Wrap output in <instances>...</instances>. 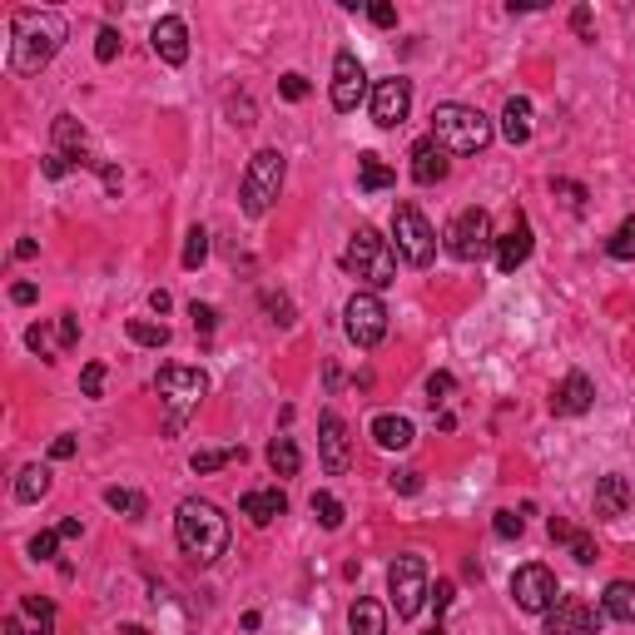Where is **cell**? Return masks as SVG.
<instances>
[{
  "label": "cell",
  "mask_w": 635,
  "mask_h": 635,
  "mask_svg": "<svg viewBox=\"0 0 635 635\" xmlns=\"http://www.w3.org/2000/svg\"><path fill=\"white\" fill-rule=\"evenodd\" d=\"M60 45H65V15H55V10H15L10 15V70L15 75H40Z\"/></svg>",
  "instance_id": "6da1fadb"
},
{
  "label": "cell",
  "mask_w": 635,
  "mask_h": 635,
  "mask_svg": "<svg viewBox=\"0 0 635 635\" xmlns=\"http://www.w3.org/2000/svg\"><path fill=\"white\" fill-rule=\"evenodd\" d=\"M174 541L194 566H214L229 551V516L214 502L189 497V502H179V516H174Z\"/></svg>",
  "instance_id": "7a4b0ae2"
},
{
  "label": "cell",
  "mask_w": 635,
  "mask_h": 635,
  "mask_svg": "<svg viewBox=\"0 0 635 635\" xmlns=\"http://www.w3.org/2000/svg\"><path fill=\"white\" fill-rule=\"evenodd\" d=\"M432 139H437L447 154H482V149L492 144V120H487L482 110H472V105L447 100V105L432 110Z\"/></svg>",
  "instance_id": "3957f363"
},
{
  "label": "cell",
  "mask_w": 635,
  "mask_h": 635,
  "mask_svg": "<svg viewBox=\"0 0 635 635\" xmlns=\"http://www.w3.org/2000/svg\"><path fill=\"white\" fill-rule=\"evenodd\" d=\"M343 268H348L353 278H363L368 288H392V283H397V249L382 239L378 229H358V234L348 239Z\"/></svg>",
  "instance_id": "277c9868"
},
{
  "label": "cell",
  "mask_w": 635,
  "mask_h": 635,
  "mask_svg": "<svg viewBox=\"0 0 635 635\" xmlns=\"http://www.w3.org/2000/svg\"><path fill=\"white\" fill-rule=\"evenodd\" d=\"M283 179H288V159L278 149H258L244 169V184H239V199H244V214L258 219L273 209V199L283 194Z\"/></svg>",
  "instance_id": "5b68a950"
},
{
  "label": "cell",
  "mask_w": 635,
  "mask_h": 635,
  "mask_svg": "<svg viewBox=\"0 0 635 635\" xmlns=\"http://www.w3.org/2000/svg\"><path fill=\"white\" fill-rule=\"evenodd\" d=\"M392 239H397V258L407 268H427L437 258V234H432V224L422 219L417 204H397L392 209Z\"/></svg>",
  "instance_id": "8992f818"
},
{
  "label": "cell",
  "mask_w": 635,
  "mask_h": 635,
  "mask_svg": "<svg viewBox=\"0 0 635 635\" xmlns=\"http://www.w3.org/2000/svg\"><path fill=\"white\" fill-rule=\"evenodd\" d=\"M387 596H392V606H397V621H412L417 611H422V601L432 596V586H427V561L422 556H397L392 566H387Z\"/></svg>",
  "instance_id": "52a82bcc"
},
{
  "label": "cell",
  "mask_w": 635,
  "mask_h": 635,
  "mask_svg": "<svg viewBox=\"0 0 635 635\" xmlns=\"http://www.w3.org/2000/svg\"><path fill=\"white\" fill-rule=\"evenodd\" d=\"M447 249H452V258H462V263H482V258L497 249L492 214L487 209H462L452 219V229H447Z\"/></svg>",
  "instance_id": "ba28073f"
},
{
  "label": "cell",
  "mask_w": 635,
  "mask_h": 635,
  "mask_svg": "<svg viewBox=\"0 0 635 635\" xmlns=\"http://www.w3.org/2000/svg\"><path fill=\"white\" fill-rule=\"evenodd\" d=\"M343 328H348V338H353L358 348H378L382 338H387V308H382V298L373 288H358V293L348 298Z\"/></svg>",
  "instance_id": "9c48e42d"
},
{
  "label": "cell",
  "mask_w": 635,
  "mask_h": 635,
  "mask_svg": "<svg viewBox=\"0 0 635 635\" xmlns=\"http://www.w3.org/2000/svg\"><path fill=\"white\" fill-rule=\"evenodd\" d=\"M154 387H159V397L174 407L169 427H179V422H184V412H189V407H199V397L209 392V378H204L199 368H179V363H169V368H159Z\"/></svg>",
  "instance_id": "30bf717a"
},
{
  "label": "cell",
  "mask_w": 635,
  "mask_h": 635,
  "mask_svg": "<svg viewBox=\"0 0 635 635\" xmlns=\"http://www.w3.org/2000/svg\"><path fill=\"white\" fill-rule=\"evenodd\" d=\"M511 601L521 606V611H531V616H546L556 601H561V591H556V576H551V566H541V561H531V566H521L516 576H511Z\"/></svg>",
  "instance_id": "8fae6325"
},
{
  "label": "cell",
  "mask_w": 635,
  "mask_h": 635,
  "mask_svg": "<svg viewBox=\"0 0 635 635\" xmlns=\"http://www.w3.org/2000/svg\"><path fill=\"white\" fill-rule=\"evenodd\" d=\"M606 611H596L591 601L581 596H561L551 611H546V635H601Z\"/></svg>",
  "instance_id": "7c38bea8"
},
{
  "label": "cell",
  "mask_w": 635,
  "mask_h": 635,
  "mask_svg": "<svg viewBox=\"0 0 635 635\" xmlns=\"http://www.w3.org/2000/svg\"><path fill=\"white\" fill-rule=\"evenodd\" d=\"M363 95H368V70H363V60H358L353 50H338V55H333V110L353 115V110L363 105Z\"/></svg>",
  "instance_id": "4fadbf2b"
},
{
  "label": "cell",
  "mask_w": 635,
  "mask_h": 635,
  "mask_svg": "<svg viewBox=\"0 0 635 635\" xmlns=\"http://www.w3.org/2000/svg\"><path fill=\"white\" fill-rule=\"evenodd\" d=\"M407 115H412V80H402V75L378 80V85H373V125L397 129Z\"/></svg>",
  "instance_id": "5bb4252c"
},
{
  "label": "cell",
  "mask_w": 635,
  "mask_h": 635,
  "mask_svg": "<svg viewBox=\"0 0 635 635\" xmlns=\"http://www.w3.org/2000/svg\"><path fill=\"white\" fill-rule=\"evenodd\" d=\"M318 452H323V472L343 477L353 467V442H348V422L338 412H323L318 417Z\"/></svg>",
  "instance_id": "9a60e30c"
},
{
  "label": "cell",
  "mask_w": 635,
  "mask_h": 635,
  "mask_svg": "<svg viewBox=\"0 0 635 635\" xmlns=\"http://www.w3.org/2000/svg\"><path fill=\"white\" fill-rule=\"evenodd\" d=\"M149 40H154V55L164 65H184L189 60V25L179 15H159L154 30H149Z\"/></svg>",
  "instance_id": "2e32d148"
},
{
  "label": "cell",
  "mask_w": 635,
  "mask_h": 635,
  "mask_svg": "<svg viewBox=\"0 0 635 635\" xmlns=\"http://www.w3.org/2000/svg\"><path fill=\"white\" fill-rule=\"evenodd\" d=\"M591 402H596V387H591L586 373H566L556 382V392H551V412L556 417H581V412H591Z\"/></svg>",
  "instance_id": "e0dca14e"
},
{
  "label": "cell",
  "mask_w": 635,
  "mask_h": 635,
  "mask_svg": "<svg viewBox=\"0 0 635 635\" xmlns=\"http://www.w3.org/2000/svg\"><path fill=\"white\" fill-rule=\"evenodd\" d=\"M526 258H531V224H526V214H511V229L497 239V268L516 273Z\"/></svg>",
  "instance_id": "ac0fdd59"
},
{
  "label": "cell",
  "mask_w": 635,
  "mask_h": 635,
  "mask_svg": "<svg viewBox=\"0 0 635 635\" xmlns=\"http://www.w3.org/2000/svg\"><path fill=\"white\" fill-rule=\"evenodd\" d=\"M5 635H55V611L40 596H25V606L5 621Z\"/></svg>",
  "instance_id": "d6986e66"
},
{
  "label": "cell",
  "mask_w": 635,
  "mask_h": 635,
  "mask_svg": "<svg viewBox=\"0 0 635 635\" xmlns=\"http://www.w3.org/2000/svg\"><path fill=\"white\" fill-rule=\"evenodd\" d=\"M447 169H452V164H447V149H442L437 139H417V144H412V179H417V184H442Z\"/></svg>",
  "instance_id": "ffe728a7"
},
{
  "label": "cell",
  "mask_w": 635,
  "mask_h": 635,
  "mask_svg": "<svg viewBox=\"0 0 635 635\" xmlns=\"http://www.w3.org/2000/svg\"><path fill=\"white\" fill-rule=\"evenodd\" d=\"M626 507H631V482L621 472L601 477L596 482V521H616V516H626Z\"/></svg>",
  "instance_id": "44dd1931"
},
{
  "label": "cell",
  "mask_w": 635,
  "mask_h": 635,
  "mask_svg": "<svg viewBox=\"0 0 635 635\" xmlns=\"http://www.w3.org/2000/svg\"><path fill=\"white\" fill-rule=\"evenodd\" d=\"M373 442H378L382 452H407V447L417 442V432H412V422H407V417H397V412H378V417H373Z\"/></svg>",
  "instance_id": "7402d4cb"
},
{
  "label": "cell",
  "mask_w": 635,
  "mask_h": 635,
  "mask_svg": "<svg viewBox=\"0 0 635 635\" xmlns=\"http://www.w3.org/2000/svg\"><path fill=\"white\" fill-rule=\"evenodd\" d=\"M55 149H60L65 159H75V169L90 164V154H85V129H80L75 115H55Z\"/></svg>",
  "instance_id": "603a6c76"
},
{
  "label": "cell",
  "mask_w": 635,
  "mask_h": 635,
  "mask_svg": "<svg viewBox=\"0 0 635 635\" xmlns=\"http://www.w3.org/2000/svg\"><path fill=\"white\" fill-rule=\"evenodd\" d=\"M239 507H244V516H249L254 526H268L273 516H283V511H288V497H283L278 487H268V492H244V502H239Z\"/></svg>",
  "instance_id": "cb8c5ba5"
},
{
  "label": "cell",
  "mask_w": 635,
  "mask_h": 635,
  "mask_svg": "<svg viewBox=\"0 0 635 635\" xmlns=\"http://www.w3.org/2000/svg\"><path fill=\"white\" fill-rule=\"evenodd\" d=\"M502 139L507 144H526L531 139V100L511 95L507 105H502Z\"/></svg>",
  "instance_id": "d4e9b609"
},
{
  "label": "cell",
  "mask_w": 635,
  "mask_h": 635,
  "mask_svg": "<svg viewBox=\"0 0 635 635\" xmlns=\"http://www.w3.org/2000/svg\"><path fill=\"white\" fill-rule=\"evenodd\" d=\"M601 611H606L611 621L635 626V581H611V586H606V596H601Z\"/></svg>",
  "instance_id": "484cf974"
},
{
  "label": "cell",
  "mask_w": 635,
  "mask_h": 635,
  "mask_svg": "<svg viewBox=\"0 0 635 635\" xmlns=\"http://www.w3.org/2000/svg\"><path fill=\"white\" fill-rule=\"evenodd\" d=\"M348 631L353 635H387V611L378 601H353L348 606Z\"/></svg>",
  "instance_id": "4316f807"
},
{
  "label": "cell",
  "mask_w": 635,
  "mask_h": 635,
  "mask_svg": "<svg viewBox=\"0 0 635 635\" xmlns=\"http://www.w3.org/2000/svg\"><path fill=\"white\" fill-rule=\"evenodd\" d=\"M358 184H363L368 194H382V189L397 184V174H392V164H382L378 154H358Z\"/></svg>",
  "instance_id": "83f0119b"
},
{
  "label": "cell",
  "mask_w": 635,
  "mask_h": 635,
  "mask_svg": "<svg viewBox=\"0 0 635 635\" xmlns=\"http://www.w3.org/2000/svg\"><path fill=\"white\" fill-rule=\"evenodd\" d=\"M268 467H273V477H298V467H303L298 442L293 437H273L268 442Z\"/></svg>",
  "instance_id": "f1b7e54d"
},
{
  "label": "cell",
  "mask_w": 635,
  "mask_h": 635,
  "mask_svg": "<svg viewBox=\"0 0 635 635\" xmlns=\"http://www.w3.org/2000/svg\"><path fill=\"white\" fill-rule=\"evenodd\" d=\"M45 492H50V467H40V462L20 467V477H15V502H40Z\"/></svg>",
  "instance_id": "f546056e"
},
{
  "label": "cell",
  "mask_w": 635,
  "mask_h": 635,
  "mask_svg": "<svg viewBox=\"0 0 635 635\" xmlns=\"http://www.w3.org/2000/svg\"><path fill=\"white\" fill-rule=\"evenodd\" d=\"M308 507H313V516H318V526H323V531H338V526H343V516H348L343 502H338L333 492H313V497H308Z\"/></svg>",
  "instance_id": "4dcf8cb0"
},
{
  "label": "cell",
  "mask_w": 635,
  "mask_h": 635,
  "mask_svg": "<svg viewBox=\"0 0 635 635\" xmlns=\"http://www.w3.org/2000/svg\"><path fill=\"white\" fill-rule=\"evenodd\" d=\"M229 462H244V447H214V452H194V472L199 477H209V472H219V467H229Z\"/></svg>",
  "instance_id": "1f68e13d"
},
{
  "label": "cell",
  "mask_w": 635,
  "mask_h": 635,
  "mask_svg": "<svg viewBox=\"0 0 635 635\" xmlns=\"http://www.w3.org/2000/svg\"><path fill=\"white\" fill-rule=\"evenodd\" d=\"M125 328H129V338H134L139 348H169V328H164V323H149V318H129Z\"/></svg>",
  "instance_id": "d6a6232c"
},
{
  "label": "cell",
  "mask_w": 635,
  "mask_h": 635,
  "mask_svg": "<svg viewBox=\"0 0 635 635\" xmlns=\"http://www.w3.org/2000/svg\"><path fill=\"white\" fill-rule=\"evenodd\" d=\"M25 343H30V353H40L45 363H55V358L65 353V348H60V333H55V328H45V323H35V328L25 333Z\"/></svg>",
  "instance_id": "836d02e7"
},
{
  "label": "cell",
  "mask_w": 635,
  "mask_h": 635,
  "mask_svg": "<svg viewBox=\"0 0 635 635\" xmlns=\"http://www.w3.org/2000/svg\"><path fill=\"white\" fill-rule=\"evenodd\" d=\"M105 507H110V511H125V516H144V511H149V502H144L139 492H125V487H110V492H105Z\"/></svg>",
  "instance_id": "e575fe53"
},
{
  "label": "cell",
  "mask_w": 635,
  "mask_h": 635,
  "mask_svg": "<svg viewBox=\"0 0 635 635\" xmlns=\"http://www.w3.org/2000/svg\"><path fill=\"white\" fill-rule=\"evenodd\" d=\"M606 249H611V258H621V263H635V219H626V224L611 234Z\"/></svg>",
  "instance_id": "d590c367"
},
{
  "label": "cell",
  "mask_w": 635,
  "mask_h": 635,
  "mask_svg": "<svg viewBox=\"0 0 635 635\" xmlns=\"http://www.w3.org/2000/svg\"><path fill=\"white\" fill-rule=\"evenodd\" d=\"M204 258H209V234L194 224V229H189V239H184V268H199Z\"/></svg>",
  "instance_id": "8d00e7d4"
},
{
  "label": "cell",
  "mask_w": 635,
  "mask_h": 635,
  "mask_svg": "<svg viewBox=\"0 0 635 635\" xmlns=\"http://www.w3.org/2000/svg\"><path fill=\"white\" fill-rule=\"evenodd\" d=\"M566 551H571L581 566H591V561H596V541H591L586 531H576V526H571V536H566Z\"/></svg>",
  "instance_id": "74e56055"
},
{
  "label": "cell",
  "mask_w": 635,
  "mask_h": 635,
  "mask_svg": "<svg viewBox=\"0 0 635 635\" xmlns=\"http://www.w3.org/2000/svg\"><path fill=\"white\" fill-rule=\"evenodd\" d=\"M115 55H120V30H115V25H105V30H100V40H95V60H100V65H110Z\"/></svg>",
  "instance_id": "f35d334b"
},
{
  "label": "cell",
  "mask_w": 635,
  "mask_h": 635,
  "mask_svg": "<svg viewBox=\"0 0 635 635\" xmlns=\"http://www.w3.org/2000/svg\"><path fill=\"white\" fill-rule=\"evenodd\" d=\"M55 333H60V348L70 353V348L80 343V318H75V313H60V318H55Z\"/></svg>",
  "instance_id": "ab89813d"
},
{
  "label": "cell",
  "mask_w": 635,
  "mask_h": 635,
  "mask_svg": "<svg viewBox=\"0 0 635 635\" xmlns=\"http://www.w3.org/2000/svg\"><path fill=\"white\" fill-rule=\"evenodd\" d=\"M60 541H65L60 531H40V536H30V556H35V561H50Z\"/></svg>",
  "instance_id": "60d3db41"
},
{
  "label": "cell",
  "mask_w": 635,
  "mask_h": 635,
  "mask_svg": "<svg viewBox=\"0 0 635 635\" xmlns=\"http://www.w3.org/2000/svg\"><path fill=\"white\" fill-rule=\"evenodd\" d=\"M80 392H85V397H100V392H105V363H85V373H80Z\"/></svg>",
  "instance_id": "b9f144b4"
},
{
  "label": "cell",
  "mask_w": 635,
  "mask_h": 635,
  "mask_svg": "<svg viewBox=\"0 0 635 635\" xmlns=\"http://www.w3.org/2000/svg\"><path fill=\"white\" fill-rule=\"evenodd\" d=\"M452 387H457L452 373H432V378H427V402H432V407H437V402H447V397H452Z\"/></svg>",
  "instance_id": "7bdbcfd3"
},
{
  "label": "cell",
  "mask_w": 635,
  "mask_h": 635,
  "mask_svg": "<svg viewBox=\"0 0 635 635\" xmlns=\"http://www.w3.org/2000/svg\"><path fill=\"white\" fill-rule=\"evenodd\" d=\"M278 95L298 105V100H308V80H303V75L293 70V75H283V80H278Z\"/></svg>",
  "instance_id": "ee69618b"
},
{
  "label": "cell",
  "mask_w": 635,
  "mask_h": 635,
  "mask_svg": "<svg viewBox=\"0 0 635 635\" xmlns=\"http://www.w3.org/2000/svg\"><path fill=\"white\" fill-rule=\"evenodd\" d=\"M189 318H194V328H199L204 338H209V333L219 328V313H214L209 303H189Z\"/></svg>",
  "instance_id": "f6af8a7d"
},
{
  "label": "cell",
  "mask_w": 635,
  "mask_h": 635,
  "mask_svg": "<svg viewBox=\"0 0 635 635\" xmlns=\"http://www.w3.org/2000/svg\"><path fill=\"white\" fill-rule=\"evenodd\" d=\"M492 531H497L502 541H511V536H521V531H526V521H521L516 511H497V521H492Z\"/></svg>",
  "instance_id": "bcb514c9"
},
{
  "label": "cell",
  "mask_w": 635,
  "mask_h": 635,
  "mask_svg": "<svg viewBox=\"0 0 635 635\" xmlns=\"http://www.w3.org/2000/svg\"><path fill=\"white\" fill-rule=\"evenodd\" d=\"M263 308H268V313H273V323H283V328H288V323H293V303H288V298H283V293H278V298H273V293H263Z\"/></svg>",
  "instance_id": "7dc6e473"
},
{
  "label": "cell",
  "mask_w": 635,
  "mask_h": 635,
  "mask_svg": "<svg viewBox=\"0 0 635 635\" xmlns=\"http://www.w3.org/2000/svg\"><path fill=\"white\" fill-rule=\"evenodd\" d=\"M40 169H45V174H50V179H65V174H70V169H75V159H65V154H60V149H50V154H45V164H40Z\"/></svg>",
  "instance_id": "c3c4849f"
},
{
  "label": "cell",
  "mask_w": 635,
  "mask_h": 635,
  "mask_svg": "<svg viewBox=\"0 0 635 635\" xmlns=\"http://www.w3.org/2000/svg\"><path fill=\"white\" fill-rule=\"evenodd\" d=\"M392 492L417 497V492H422V477H417V472H392Z\"/></svg>",
  "instance_id": "681fc988"
},
{
  "label": "cell",
  "mask_w": 635,
  "mask_h": 635,
  "mask_svg": "<svg viewBox=\"0 0 635 635\" xmlns=\"http://www.w3.org/2000/svg\"><path fill=\"white\" fill-rule=\"evenodd\" d=\"M452 596H457V586H452V581H437V596H432V611H437V626H442V611L452 606Z\"/></svg>",
  "instance_id": "f907efd6"
},
{
  "label": "cell",
  "mask_w": 635,
  "mask_h": 635,
  "mask_svg": "<svg viewBox=\"0 0 635 635\" xmlns=\"http://www.w3.org/2000/svg\"><path fill=\"white\" fill-rule=\"evenodd\" d=\"M368 20H373V25H382V30H392V25H397V10H392L387 0H378V5H368Z\"/></svg>",
  "instance_id": "816d5d0a"
},
{
  "label": "cell",
  "mask_w": 635,
  "mask_h": 635,
  "mask_svg": "<svg viewBox=\"0 0 635 635\" xmlns=\"http://www.w3.org/2000/svg\"><path fill=\"white\" fill-rule=\"evenodd\" d=\"M75 452H80V442H75V437H55V442H50V457H55V462H70Z\"/></svg>",
  "instance_id": "f5cc1de1"
},
{
  "label": "cell",
  "mask_w": 635,
  "mask_h": 635,
  "mask_svg": "<svg viewBox=\"0 0 635 635\" xmlns=\"http://www.w3.org/2000/svg\"><path fill=\"white\" fill-rule=\"evenodd\" d=\"M556 194H566V204H571V209H581V204H586V189H581V184H566V179H556Z\"/></svg>",
  "instance_id": "db71d44e"
},
{
  "label": "cell",
  "mask_w": 635,
  "mask_h": 635,
  "mask_svg": "<svg viewBox=\"0 0 635 635\" xmlns=\"http://www.w3.org/2000/svg\"><path fill=\"white\" fill-rule=\"evenodd\" d=\"M571 25H576V35H581V40H591V10H586V5H576V10H571Z\"/></svg>",
  "instance_id": "11a10c76"
},
{
  "label": "cell",
  "mask_w": 635,
  "mask_h": 635,
  "mask_svg": "<svg viewBox=\"0 0 635 635\" xmlns=\"http://www.w3.org/2000/svg\"><path fill=\"white\" fill-rule=\"evenodd\" d=\"M10 298H15L20 308H25V303H35V283H15V288H10Z\"/></svg>",
  "instance_id": "9f6ffc18"
},
{
  "label": "cell",
  "mask_w": 635,
  "mask_h": 635,
  "mask_svg": "<svg viewBox=\"0 0 635 635\" xmlns=\"http://www.w3.org/2000/svg\"><path fill=\"white\" fill-rule=\"evenodd\" d=\"M149 308H154V313H169V293L154 288V293H149Z\"/></svg>",
  "instance_id": "6f0895ef"
},
{
  "label": "cell",
  "mask_w": 635,
  "mask_h": 635,
  "mask_svg": "<svg viewBox=\"0 0 635 635\" xmlns=\"http://www.w3.org/2000/svg\"><path fill=\"white\" fill-rule=\"evenodd\" d=\"M55 531H60V536H65V541H70V536H80V521H75V516H65V521H60V526H55Z\"/></svg>",
  "instance_id": "680465c9"
},
{
  "label": "cell",
  "mask_w": 635,
  "mask_h": 635,
  "mask_svg": "<svg viewBox=\"0 0 635 635\" xmlns=\"http://www.w3.org/2000/svg\"><path fill=\"white\" fill-rule=\"evenodd\" d=\"M40 254V249H35V239H20V244H15V258H35Z\"/></svg>",
  "instance_id": "91938a15"
},
{
  "label": "cell",
  "mask_w": 635,
  "mask_h": 635,
  "mask_svg": "<svg viewBox=\"0 0 635 635\" xmlns=\"http://www.w3.org/2000/svg\"><path fill=\"white\" fill-rule=\"evenodd\" d=\"M120 635H149L144 626H120Z\"/></svg>",
  "instance_id": "94428289"
},
{
  "label": "cell",
  "mask_w": 635,
  "mask_h": 635,
  "mask_svg": "<svg viewBox=\"0 0 635 635\" xmlns=\"http://www.w3.org/2000/svg\"><path fill=\"white\" fill-rule=\"evenodd\" d=\"M427 635H447V631H442V626H432V631H427Z\"/></svg>",
  "instance_id": "6125c7cd"
}]
</instances>
